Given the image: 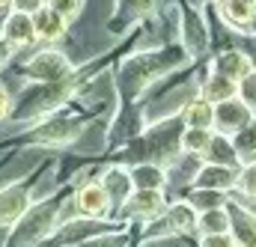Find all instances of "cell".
<instances>
[{
  "label": "cell",
  "mask_w": 256,
  "mask_h": 247,
  "mask_svg": "<svg viewBox=\"0 0 256 247\" xmlns=\"http://www.w3.org/2000/svg\"><path fill=\"white\" fill-rule=\"evenodd\" d=\"M250 68H254V62L248 60L244 51H224V54H218L214 62H212V72H214V74H224V78H230V80L244 78Z\"/></svg>",
  "instance_id": "7"
},
{
  "label": "cell",
  "mask_w": 256,
  "mask_h": 247,
  "mask_svg": "<svg viewBox=\"0 0 256 247\" xmlns=\"http://www.w3.org/2000/svg\"><path fill=\"white\" fill-rule=\"evenodd\" d=\"M226 214H230V236L236 247H256V214L244 206V200L230 196Z\"/></svg>",
  "instance_id": "1"
},
{
  "label": "cell",
  "mask_w": 256,
  "mask_h": 247,
  "mask_svg": "<svg viewBox=\"0 0 256 247\" xmlns=\"http://www.w3.org/2000/svg\"><path fill=\"white\" fill-rule=\"evenodd\" d=\"M78 212L84 218H104L110 212V196L102 188V182H90V185L80 188V194H78Z\"/></svg>",
  "instance_id": "6"
},
{
  "label": "cell",
  "mask_w": 256,
  "mask_h": 247,
  "mask_svg": "<svg viewBox=\"0 0 256 247\" xmlns=\"http://www.w3.org/2000/svg\"><path fill=\"white\" fill-rule=\"evenodd\" d=\"M0 60H3V48H0Z\"/></svg>",
  "instance_id": "32"
},
{
  "label": "cell",
  "mask_w": 256,
  "mask_h": 247,
  "mask_svg": "<svg viewBox=\"0 0 256 247\" xmlns=\"http://www.w3.org/2000/svg\"><path fill=\"white\" fill-rule=\"evenodd\" d=\"M250 33H256V15H254V21H250V27H248Z\"/></svg>",
  "instance_id": "30"
},
{
  "label": "cell",
  "mask_w": 256,
  "mask_h": 247,
  "mask_svg": "<svg viewBox=\"0 0 256 247\" xmlns=\"http://www.w3.org/2000/svg\"><path fill=\"white\" fill-rule=\"evenodd\" d=\"M27 68H30V74H33V78L57 84V80H66V78H68L72 62L66 60L63 54H57V51H42V54H36V57L30 60Z\"/></svg>",
  "instance_id": "4"
},
{
  "label": "cell",
  "mask_w": 256,
  "mask_h": 247,
  "mask_svg": "<svg viewBox=\"0 0 256 247\" xmlns=\"http://www.w3.org/2000/svg\"><path fill=\"white\" fill-rule=\"evenodd\" d=\"M212 122H214V104L206 96L191 98L188 108H185V125H191V128H212Z\"/></svg>",
  "instance_id": "14"
},
{
  "label": "cell",
  "mask_w": 256,
  "mask_h": 247,
  "mask_svg": "<svg viewBox=\"0 0 256 247\" xmlns=\"http://www.w3.org/2000/svg\"><path fill=\"white\" fill-rule=\"evenodd\" d=\"M196 230L202 236H212V232H230V214H226V206H218V208H206L196 214Z\"/></svg>",
  "instance_id": "15"
},
{
  "label": "cell",
  "mask_w": 256,
  "mask_h": 247,
  "mask_svg": "<svg viewBox=\"0 0 256 247\" xmlns=\"http://www.w3.org/2000/svg\"><path fill=\"white\" fill-rule=\"evenodd\" d=\"M212 134H214V128H185L182 131V137H179V146H182V152H188V155H200L206 146H208V140H212Z\"/></svg>",
  "instance_id": "19"
},
{
  "label": "cell",
  "mask_w": 256,
  "mask_h": 247,
  "mask_svg": "<svg viewBox=\"0 0 256 247\" xmlns=\"http://www.w3.org/2000/svg\"><path fill=\"white\" fill-rule=\"evenodd\" d=\"M232 190L238 194V200L256 202V161L238 167V179H236V188H232Z\"/></svg>",
  "instance_id": "21"
},
{
  "label": "cell",
  "mask_w": 256,
  "mask_h": 247,
  "mask_svg": "<svg viewBox=\"0 0 256 247\" xmlns=\"http://www.w3.org/2000/svg\"><path fill=\"white\" fill-rule=\"evenodd\" d=\"M220 3V15L232 30H248L250 21L256 15V3L254 0H218Z\"/></svg>",
  "instance_id": "8"
},
{
  "label": "cell",
  "mask_w": 256,
  "mask_h": 247,
  "mask_svg": "<svg viewBox=\"0 0 256 247\" xmlns=\"http://www.w3.org/2000/svg\"><path fill=\"white\" fill-rule=\"evenodd\" d=\"M254 120V114L248 110V104L238 98V96H232V98H224V102H214V122L212 128L218 131V134H236L238 128L244 122H250Z\"/></svg>",
  "instance_id": "2"
},
{
  "label": "cell",
  "mask_w": 256,
  "mask_h": 247,
  "mask_svg": "<svg viewBox=\"0 0 256 247\" xmlns=\"http://www.w3.org/2000/svg\"><path fill=\"white\" fill-rule=\"evenodd\" d=\"M78 134V125L74 122H57L54 128H45L42 134H39V140H51V143H66V140H72Z\"/></svg>",
  "instance_id": "24"
},
{
  "label": "cell",
  "mask_w": 256,
  "mask_h": 247,
  "mask_svg": "<svg viewBox=\"0 0 256 247\" xmlns=\"http://www.w3.org/2000/svg\"><path fill=\"white\" fill-rule=\"evenodd\" d=\"M131 185L134 188H164V173L158 164H140L131 173Z\"/></svg>",
  "instance_id": "22"
},
{
  "label": "cell",
  "mask_w": 256,
  "mask_h": 247,
  "mask_svg": "<svg viewBox=\"0 0 256 247\" xmlns=\"http://www.w3.org/2000/svg\"><path fill=\"white\" fill-rule=\"evenodd\" d=\"M236 96L248 104V110L254 114V120H256V68H250L244 78L236 80Z\"/></svg>",
  "instance_id": "23"
},
{
  "label": "cell",
  "mask_w": 256,
  "mask_h": 247,
  "mask_svg": "<svg viewBox=\"0 0 256 247\" xmlns=\"http://www.w3.org/2000/svg\"><path fill=\"white\" fill-rule=\"evenodd\" d=\"M196 3H208V0H196Z\"/></svg>",
  "instance_id": "33"
},
{
  "label": "cell",
  "mask_w": 256,
  "mask_h": 247,
  "mask_svg": "<svg viewBox=\"0 0 256 247\" xmlns=\"http://www.w3.org/2000/svg\"><path fill=\"white\" fill-rule=\"evenodd\" d=\"M9 3H12V0H0V9H6V6H9Z\"/></svg>",
  "instance_id": "31"
},
{
  "label": "cell",
  "mask_w": 256,
  "mask_h": 247,
  "mask_svg": "<svg viewBox=\"0 0 256 247\" xmlns=\"http://www.w3.org/2000/svg\"><path fill=\"white\" fill-rule=\"evenodd\" d=\"M254 3H256V0H254Z\"/></svg>",
  "instance_id": "34"
},
{
  "label": "cell",
  "mask_w": 256,
  "mask_h": 247,
  "mask_svg": "<svg viewBox=\"0 0 256 247\" xmlns=\"http://www.w3.org/2000/svg\"><path fill=\"white\" fill-rule=\"evenodd\" d=\"M122 212L131 218H155L164 212V196H161V188H137V194H131L126 202H122Z\"/></svg>",
  "instance_id": "3"
},
{
  "label": "cell",
  "mask_w": 256,
  "mask_h": 247,
  "mask_svg": "<svg viewBox=\"0 0 256 247\" xmlns=\"http://www.w3.org/2000/svg\"><path fill=\"white\" fill-rule=\"evenodd\" d=\"M200 96H206L212 104H214V102H224V98H232V96H236V80H230V78L212 72V78L202 84V92H200Z\"/></svg>",
  "instance_id": "18"
},
{
  "label": "cell",
  "mask_w": 256,
  "mask_h": 247,
  "mask_svg": "<svg viewBox=\"0 0 256 247\" xmlns=\"http://www.w3.org/2000/svg\"><path fill=\"white\" fill-rule=\"evenodd\" d=\"M6 39L12 45H24V42H33L36 39V30H33V18L30 12H15L9 21H6Z\"/></svg>",
  "instance_id": "13"
},
{
  "label": "cell",
  "mask_w": 256,
  "mask_h": 247,
  "mask_svg": "<svg viewBox=\"0 0 256 247\" xmlns=\"http://www.w3.org/2000/svg\"><path fill=\"white\" fill-rule=\"evenodd\" d=\"M230 143L236 149V158H238V167L242 164H250L256 161V120L244 122L236 134H230Z\"/></svg>",
  "instance_id": "10"
},
{
  "label": "cell",
  "mask_w": 256,
  "mask_h": 247,
  "mask_svg": "<svg viewBox=\"0 0 256 247\" xmlns=\"http://www.w3.org/2000/svg\"><path fill=\"white\" fill-rule=\"evenodd\" d=\"M238 179V167H230V164H206L196 170L194 176V188H214V190H232Z\"/></svg>",
  "instance_id": "5"
},
{
  "label": "cell",
  "mask_w": 256,
  "mask_h": 247,
  "mask_svg": "<svg viewBox=\"0 0 256 247\" xmlns=\"http://www.w3.org/2000/svg\"><path fill=\"white\" fill-rule=\"evenodd\" d=\"M24 208H27V194L21 188H9L0 194V224L15 220Z\"/></svg>",
  "instance_id": "17"
},
{
  "label": "cell",
  "mask_w": 256,
  "mask_h": 247,
  "mask_svg": "<svg viewBox=\"0 0 256 247\" xmlns=\"http://www.w3.org/2000/svg\"><path fill=\"white\" fill-rule=\"evenodd\" d=\"M196 208H194L188 200H179V202H173L167 212H164V224H167V230L170 232H194L196 230Z\"/></svg>",
  "instance_id": "9"
},
{
  "label": "cell",
  "mask_w": 256,
  "mask_h": 247,
  "mask_svg": "<svg viewBox=\"0 0 256 247\" xmlns=\"http://www.w3.org/2000/svg\"><path fill=\"white\" fill-rule=\"evenodd\" d=\"M80 247H126V236L110 232V236H102V238H86V242H80Z\"/></svg>",
  "instance_id": "25"
},
{
  "label": "cell",
  "mask_w": 256,
  "mask_h": 247,
  "mask_svg": "<svg viewBox=\"0 0 256 247\" xmlns=\"http://www.w3.org/2000/svg\"><path fill=\"white\" fill-rule=\"evenodd\" d=\"M202 247H236L230 232H212V236H202Z\"/></svg>",
  "instance_id": "26"
},
{
  "label": "cell",
  "mask_w": 256,
  "mask_h": 247,
  "mask_svg": "<svg viewBox=\"0 0 256 247\" xmlns=\"http://www.w3.org/2000/svg\"><path fill=\"white\" fill-rule=\"evenodd\" d=\"M80 3H84V0H51V6H54V9H57L60 15H63L66 21L78 15V9H80Z\"/></svg>",
  "instance_id": "27"
},
{
  "label": "cell",
  "mask_w": 256,
  "mask_h": 247,
  "mask_svg": "<svg viewBox=\"0 0 256 247\" xmlns=\"http://www.w3.org/2000/svg\"><path fill=\"white\" fill-rule=\"evenodd\" d=\"M15 3H18V9H24V12H30V9L39 6V0H15Z\"/></svg>",
  "instance_id": "29"
},
{
  "label": "cell",
  "mask_w": 256,
  "mask_h": 247,
  "mask_svg": "<svg viewBox=\"0 0 256 247\" xmlns=\"http://www.w3.org/2000/svg\"><path fill=\"white\" fill-rule=\"evenodd\" d=\"M33 30L42 39H57V36H63V30H66V18L54 6H42L33 15Z\"/></svg>",
  "instance_id": "11"
},
{
  "label": "cell",
  "mask_w": 256,
  "mask_h": 247,
  "mask_svg": "<svg viewBox=\"0 0 256 247\" xmlns=\"http://www.w3.org/2000/svg\"><path fill=\"white\" fill-rule=\"evenodd\" d=\"M226 190H214V188H194L191 202L196 212H206V208H218V206H226Z\"/></svg>",
  "instance_id": "20"
},
{
  "label": "cell",
  "mask_w": 256,
  "mask_h": 247,
  "mask_svg": "<svg viewBox=\"0 0 256 247\" xmlns=\"http://www.w3.org/2000/svg\"><path fill=\"white\" fill-rule=\"evenodd\" d=\"M102 188L108 190L110 202H120L122 206L128 196H131V173H126V170H110V173H104Z\"/></svg>",
  "instance_id": "16"
},
{
  "label": "cell",
  "mask_w": 256,
  "mask_h": 247,
  "mask_svg": "<svg viewBox=\"0 0 256 247\" xmlns=\"http://www.w3.org/2000/svg\"><path fill=\"white\" fill-rule=\"evenodd\" d=\"M6 110H9V96H6V90L0 86V116H6Z\"/></svg>",
  "instance_id": "28"
},
{
  "label": "cell",
  "mask_w": 256,
  "mask_h": 247,
  "mask_svg": "<svg viewBox=\"0 0 256 247\" xmlns=\"http://www.w3.org/2000/svg\"><path fill=\"white\" fill-rule=\"evenodd\" d=\"M200 155L206 158V164H230V167H238V158H236V149H232L230 137L226 134H218V131L212 134L208 146Z\"/></svg>",
  "instance_id": "12"
}]
</instances>
